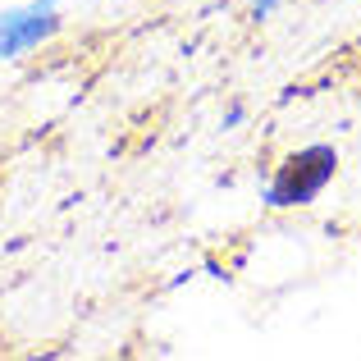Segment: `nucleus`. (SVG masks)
<instances>
[{
    "mask_svg": "<svg viewBox=\"0 0 361 361\" xmlns=\"http://www.w3.org/2000/svg\"><path fill=\"white\" fill-rule=\"evenodd\" d=\"M243 119H247V110H243V106H229V110H224V128H238Z\"/></svg>",
    "mask_w": 361,
    "mask_h": 361,
    "instance_id": "20e7f679",
    "label": "nucleus"
},
{
    "mask_svg": "<svg viewBox=\"0 0 361 361\" xmlns=\"http://www.w3.org/2000/svg\"><path fill=\"white\" fill-rule=\"evenodd\" d=\"M64 27L60 0H23V5L0 9V64L27 60L32 51H42L46 42H55Z\"/></svg>",
    "mask_w": 361,
    "mask_h": 361,
    "instance_id": "f03ea898",
    "label": "nucleus"
},
{
    "mask_svg": "<svg viewBox=\"0 0 361 361\" xmlns=\"http://www.w3.org/2000/svg\"><path fill=\"white\" fill-rule=\"evenodd\" d=\"M357 55H361V32H357Z\"/></svg>",
    "mask_w": 361,
    "mask_h": 361,
    "instance_id": "39448f33",
    "label": "nucleus"
},
{
    "mask_svg": "<svg viewBox=\"0 0 361 361\" xmlns=\"http://www.w3.org/2000/svg\"><path fill=\"white\" fill-rule=\"evenodd\" d=\"M274 9H279V0H256V5H252V18H270Z\"/></svg>",
    "mask_w": 361,
    "mask_h": 361,
    "instance_id": "7ed1b4c3",
    "label": "nucleus"
},
{
    "mask_svg": "<svg viewBox=\"0 0 361 361\" xmlns=\"http://www.w3.org/2000/svg\"><path fill=\"white\" fill-rule=\"evenodd\" d=\"M334 174H338V147L334 142H307L274 165L270 183L261 188V202L265 211H302L334 183Z\"/></svg>",
    "mask_w": 361,
    "mask_h": 361,
    "instance_id": "f257e3e1",
    "label": "nucleus"
}]
</instances>
